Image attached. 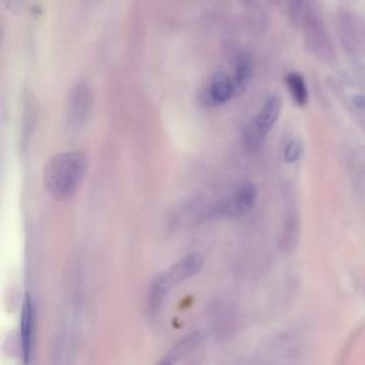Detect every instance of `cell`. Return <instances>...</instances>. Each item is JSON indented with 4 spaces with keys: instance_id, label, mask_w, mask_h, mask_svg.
<instances>
[{
    "instance_id": "6da1fadb",
    "label": "cell",
    "mask_w": 365,
    "mask_h": 365,
    "mask_svg": "<svg viewBox=\"0 0 365 365\" xmlns=\"http://www.w3.org/2000/svg\"><path fill=\"white\" fill-rule=\"evenodd\" d=\"M88 168L84 151L70 150L51 155L43 170V181L56 200L70 198L81 184Z\"/></svg>"
},
{
    "instance_id": "7a4b0ae2",
    "label": "cell",
    "mask_w": 365,
    "mask_h": 365,
    "mask_svg": "<svg viewBox=\"0 0 365 365\" xmlns=\"http://www.w3.org/2000/svg\"><path fill=\"white\" fill-rule=\"evenodd\" d=\"M202 264H204L202 255L198 252H191L181 257L173 265H170L165 271L158 274L150 285L148 299H147L148 309L153 314L157 312L170 288L194 277L202 268Z\"/></svg>"
},
{
    "instance_id": "3957f363",
    "label": "cell",
    "mask_w": 365,
    "mask_h": 365,
    "mask_svg": "<svg viewBox=\"0 0 365 365\" xmlns=\"http://www.w3.org/2000/svg\"><path fill=\"white\" fill-rule=\"evenodd\" d=\"M282 108V100L278 94L268 96L242 131V144L247 148H257L277 123Z\"/></svg>"
},
{
    "instance_id": "277c9868",
    "label": "cell",
    "mask_w": 365,
    "mask_h": 365,
    "mask_svg": "<svg viewBox=\"0 0 365 365\" xmlns=\"http://www.w3.org/2000/svg\"><path fill=\"white\" fill-rule=\"evenodd\" d=\"M93 106V91L86 80H77L67 93L66 98V124L71 131L84 127L90 117Z\"/></svg>"
},
{
    "instance_id": "5b68a950",
    "label": "cell",
    "mask_w": 365,
    "mask_h": 365,
    "mask_svg": "<svg viewBox=\"0 0 365 365\" xmlns=\"http://www.w3.org/2000/svg\"><path fill=\"white\" fill-rule=\"evenodd\" d=\"M257 201V188L251 181H241L232 190L230 197L212 205L214 215H245Z\"/></svg>"
},
{
    "instance_id": "8992f818",
    "label": "cell",
    "mask_w": 365,
    "mask_h": 365,
    "mask_svg": "<svg viewBox=\"0 0 365 365\" xmlns=\"http://www.w3.org/2000/svg\"><path fill=\"white\" fill-rule=\"evenodd\" d=\"M237 94L232 77L224 71H215L200 93V100L205 106H220Z\"/></svg>"
},
{
    "instance_id": "52a82bcc",
    "label": "cell",
    "mask_w": 365,
    "mask_h": 365,
    "mask_svg": "<svg viewBox=\"0 0 365 365\" xmlns=\"http://www.w3.org/2000/svg\"><path fill=\"white\" fill-rule=\"evenodd\" d=\"M33 335H34V305H33L31 297L26 294L21 305V318H20V351L26 362H29L31 358Z\"/></svg>"
},
{
    "instance_id": "ba28073f",
    "label": "cell",
    "mask_w": 365,
    "mask_h": 365,
    "mask_svg": "<svg viewBox=\"0 0 365 365\" xmlns=\"http://www.w3.org/2000/svg\"><path fill=\"white\" fill-rule=\"evenodd\" d=\"M251 71H252V63H251V57L248 53H244V51H240L235 57V61H234V73H232V81L235 84V88H237V93L242 91L244 87L247 86L248 83V78L251 76Z\"/></svg>"
},
{
    "instance_id": "9c48e42d",
    "label": "cell",
    "mask_w": 365,
    "mask_h": 365,
    "mask_svg": "<svg viewBox=\"0 0 365 365\" xmlns=\"http://www.w3.org/2000/svg\"><path fill=\"white\" fill-rule=\"evenodd\" d=\"M285 84L289 90L292 100L298 106H305L308 101V88H307L304 77L297 71H289L285 76Z\"/></svg>"
},
{
    "instance_id": "30bf717a",
    "label": "cell",
    "mask_w": 365,
    "mask_h": 365,
    "mask_svg": "<svg viewBox=\"0 0 365 365\" xmlns=\"http://www.w3.org/2000/svg\"><path fill=\"white\" fill-rule=\"evenodd\" d=\"M195 339H197L195 336H190V338L181 341L178 345H175V346L170 351L168 356H165V358L161 361V365H174V364L178 361V358H180L184 352H187V351L195 344Z\"/></svg>"
},
{
    "instance_id": "8fae6325",
    "label": "cell",
    "mask_w": 365,
    "mask_h": 365,
    "mask_svg": "<svg viewBox=\"0 0 365 365\" xmlns=\"http://www.w3.org/2000/svg\"><path fill=\"white\" fill-rule=\"evenodd\" d=\"M302 153V144L298 138H291L284 145V158L288 163H295Z\"/></svg>"
}]
</instances>
